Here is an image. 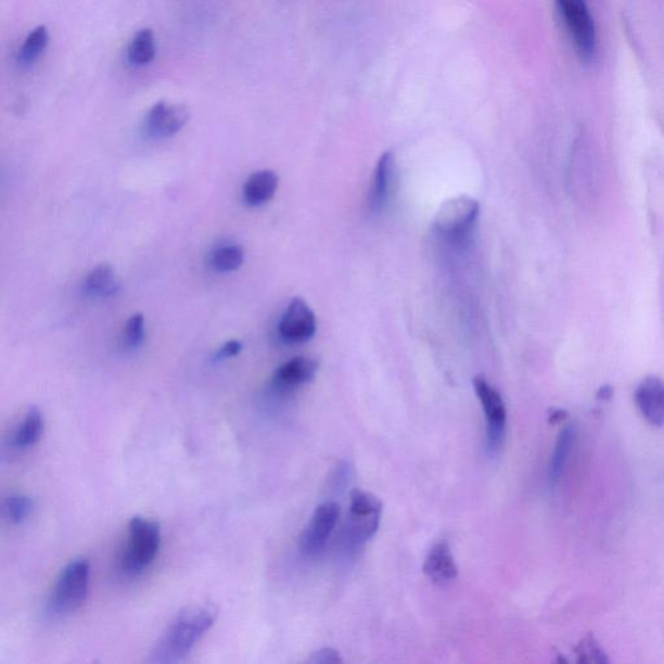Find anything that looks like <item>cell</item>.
<instances>
[{
	"label": "cell",
	"instance_id": "cell-13",
	"mask_svg": "<svg viewBox=\"0 0 664 664\" xmlns=\"http://www.w3.org/2000/svg\"><path fill=\"white\" fill-rule=\"evenodd\" d=\"M423 573L437 586H447L458 576V567L447 542L443 541L430 550L424 561Z\"/></svg>",
	"mask_w": 664,
	"mask_h": 664
},
{
	"label": "cell",
	"instance_id": "cell-19",
	"mask_svg": "<svg viewBox=\"0 0 664 664\" xmlns=\"http://www.w3.org/2000/svg\"><path fill=\"white\" fill-rule=\"evenodd\" d=\"M244 250L239 244H224L212 252L209 264L218 273H232L244 263Z\"/></svg>",
	"mask_w": 664,
	"mask_h": 664
},
{
	"label": "cell",
	"instance_id": "cell-21",
	"mask_svg": "<svg viewBox=\"0 0 664 664\" xmlns=\"http://www.w3.org/2000/svg\"><path fill=\"white\" fill-rule=\"evenodd\" d=\"M574 443V430L573 427H566L562 431L560 436H558L556 448L552 456V461H550L549 475L550 481L557 483L560 481V477L563 474L564 467H566V462L569 460V455L571 447H573Z\"/></svg>",
	"mask_w": 664,
	"mask_h": 664
},
{
	"label": "cell",
	"instance_id": "cell-16",
	"mask_svg": "<svg viewBox=\"0 0 664 664\" xmlns=\"http://www.w3.org/2000/svg\"><path fill=\"white\" fill-rule=\"evenodd\" d=\"M122 288L123 284L116 270L108 264H101L92 268L84 281L85 294L97 298L116 296Z\"/></svg>",
	"mask_w": 664,
	"mask_h": 664
},
{
	"label": "cell",
	"instance_id": "cell-4",
	"mask_svg": "<svg viewBox=\"0 0 664 664\" xmlns=\"http://www.w3.org/2000/svg\"><path fill=\"white\" fill-rule=\"evenodd\" d=\"M161 527L154 521L135 516L129 523V542L122 564L126 574H141L154 562L161 548Z\"/></svg>",
	"mask_w": 664,
	"mask_h": 664
},
{
	"label": "cell",
	"instance_id": "cell-14",
	"mask_svg": "<svg viewBox=\"0 0 664 664\" xmlns=\"http://www.w3.org/2000/svg\"><path fill=\"white\" fill-rule=\"evenodd\" d=\"M395 166V156L390 151L378 161L369 199L371 209L381 210L387 204L394 189Z\"/></svg>",
	"mask_w": 664,
	"mask_h": 664
},
{
	"label": "cell",
	"instance_id": "cell-24",
	"mask_svg": "<svg viewBox=\"0 0 664 664\" xmlns=\"http://www.w3.org/2000/svg\"><path fill=\"white\" fill-rule=\"evenodd\" d=\"M308 662L315 664H337L343 663V660L341 659V655H339L336 650L324 648L318 650L317 653L311 654L310 660Z\"/></svg>",
	"mask_w": 664,
	"mask_h": 664
},
{
	"label": "cell",
	"instance_id": "cell-17",
	"mask_svg": "<svg viewBox=\"0 0 664 664\" xmlns=\"http://www.w3.org/2000/svg\"><path fill=\"white\" fill-rule=\"evenodd\" d=\"M156 56L154 31L141 29L132 37L128 48V62L135 66L148 65Z\"/></svg>",
	"mask_w": 664,
	"mask_h": 664
},
{
	"label": "cell",
	"instance_id": "cell-7",
	"mask_svg": "<svg viewBox=\"0 0 664 664\" xmlns=\"http://www.w3.org/2000/svg\"><path fill=\"white\" fill-rule=\"evenodd\" d=\"M474 388L477 398L484 409L487 420V449L489 454H496L500 449L507 430L508 413L502 397L490 386L486 378L477 375L474 378Z\"/></svg>",
	"mask_w": 664,
	"mask_h": 664
},
{
	"label": "cell",
	"instance_id": "cell-18",
	"mask_svg": "<svg viewBox=\"0 0 664 664\" xmlns=\"http://www.w3.org/2000/svg\"><path fill=\"white\" fill-rule=\"evenodd\" d=\"M43 416L38 408H30L16 430L13 444L17 448H29L37 444L43 434Z\"/></svg>",
	"mask_w": 664,
	"mask_h": 664
},
{
	"label": "cell",
	"instance_id": "cell-3",
	"mask_svg": "<svg viewBox=\"0 0 664 664\" xmlns=\"http://www.w3.org/2000/svg\"><path fill=\"white\" fill-rule=\"evenodd\" d=\"M556 4L577 55L583 62L593 63L599 51V38L587 0H556Z\"/></svg>",
	"mask_w": 664,
	"mask_h": 664
},
{
	"label": "cell",
	"instance_id": "cell-11",
	"mask_svg": "<svg viewBox=\"0 0 664 664\" xmlns=\"http://www.w3.org/2000/svg\"><path fill=\"white\" fill-rule=\"evenodd\" d=\"M318 363L308 357H295L284 362L271 378V386L279 394H290L315 380Z\"/></svg>",
	"mask_w": 664,
	"mask_h": 664
},
{
	"label": "cell",
	"instance_id": "cell-5",
	"mask_svg": "<svg viewBox=\"0 0 664 664\" xmlns=\"http://www.w3.org/2000/svg\"><path fill=\"white\" fill-rule=\"evenodd\" d=\"M382 502L373 494L355 489L350 494L349 513L344 540L350 548L361 547L376 534L382 516Z\"/></svg>",
	"mask_w": 664,
	"mask_h": 664
},
{
	"label": "cell",
	"instance_id": "cell-25",
	"mask_svg": "<svg viewBox=\"0 0 664 664\" xmlns=\"http://www.w3.org/2000/svg\"><path fill=\"white\" fill-rule=\"evenodd\" d=\"M242 349V342L230 341L225 343L222 347L216 352L214 360L218 362L229 360V358L237 357L239 354H241Z\"/></svg>",
	"mask_w": 664,
	"mask_h": 664
},
{
	"label": "cell",
	"instance_id": "cell-10",
	"mask_svg": "<svg viewBox=\"0 0 664 664\" xmlns=\"http://www.w3.org/2000/svg\"><path fill=\"white\" fill-rule=\"evenodd\" d=\"M189 118L190 113L184 105L158 102L145 115V131L151 138H170L184 128Z\"/></svg>",
	"mask_w": 664,
	"mask_h": 664
},
{
	"label": "cell",
	"instance_id": "cell-2",
	"mask_svg": "<svg viewBox=\"0 0 664 664\" xmlns=\"http://www.w3.org/2000/svg\"><path fill=\"white\" fill-rule=\"evenodd\" d=\"M90 586V563L77 558L66 564L60 573L49 601L52 615H68L82 608L88 600Z\"/></svg>",
	"mask_w": 664,
	"mask_h": 664
},
{
	"label": "cell",
	"instance_id": "cell-1",
	"mask_svg": "<svg viewBox=\"0 0 664 664\" xmlns=\"http://www.w3.org/2000/svg\"><path fill=\"white\" fill-rule=\"evenodd\" d=\"M217 614V608L208 603L181 611L155 643L149 661L161 664L182 662L214 627Z\"/></svg>",
	"mask_w": 664,
	"mask_h": 664
},
{
	"label": "cell",
	"instance_id": "cell-6",
	"mask_svg": "<svg viewBox=\"0 0 664 664\" xmlns=\"http://www.w3.org/2000/svg\"><path fill=\"white\" fill-rule=\"evenodd\" d=\"M480 203L470 196H457L445 202L435 217V228L449 239H462L469 234L480 216Z\"/></svg>",
	"mask_w": 664,
	"mask_h": 664
},
{
	"label": "cell",
	"instance_id": "cell-22",
	"mask_svg": "<svg viewBox=\"0 0 664 664\" xmlns=\"http://www.w3.org/2000/svg\"><path fill=\"white\" fill-rule=\"evenodd\" d=\"M33 508H35V503H33L31 498L24 495L10 496L4 503L7 516L15 524H22L28 520Z\"/></svg>",
	"mask_w": 664,
	"mask_h": 664
},
{
	"label": "cell",
	"instance_id": "cell-20",
	"mask_svg": "<svg viewBox=\"0 0 664 664\" xmlns=\"http://www.w3.org/2000/svg\"><path fill=\"white\" fill-rule=\"evenodd\" d=\"M49 30L43 25L33 29L26 37L17 54V62L22 65H31L43 54L49 44Z\"/></svg>",
	"mask_w": 664,
	"mask_h": 664
},
{
	"label": "cell",
	"instance_id": "cell-23",
	"mask_svg": "<svg viewBox=\"0 0 664 664\" xmlns=\"http://www.w3.org/2000/svg\"><path fill=\"white\" fill-rule=\"evenodd\" d=\"M145 339L144 316L137 314L131 316L125 324L124 343L126 348L137 349L141 347Z\"/></svg>",
	"mask_w": 664,
	"mask_h": 664
},
{
	"label": "cell",
	"instance_id": "cell-15",
	"mask_svg": "<svg viewBox=\"0 0 664 664\" xmlns=\"http://www.w3.org/2000/svg\"><path fill=\"white\" fill-rule=\"evenodd\" d=\"M279 177L273 170H258L247 178L243 186V201L250 207H260L274 197Z\"/></svg>",
	"mask_w": 664,
	"mask_h": 664
},
{
	"label": "cell",
	"instance_id": "cell-9",
	"mask_svg": "<svg viewBox=\"0 0 664 664\" xmlns=\"http://www.w3.org/2000/svg\"><path fill=\"white\" fill-rule=\"evenodd\" d=\"M317 321L314 310L301 297H295L279 321L278 332L288 344H302L315 336Z\"/></svg>",
	"mask_w": 664,
	"mask_h": 664
},
{
	"label": "cell",
	"instance_id": "cell-12",
	"mask_svg": "<svg viewBox=\"0 0 664 664\" xmlns=\"http://www.w3.org/2000/svg\"><path fill=\"white\" fill-rule=\"evenodd\" d=\"M636 404L641 414L653 426L664 424V382L659 378H648L636 391Z\"/></svg>",
	"mask_w": 664,
	"mask_h": 664
},
{
	"label": "cell",
	"instance_id": "cell-8",
	"mask_svg": "<svg viewBox=\"0 0 664 664\" xmlns=\"http://www.w3.org/2000/svg\"><path fill=\"white\" fill-rule=\"evenodd\" d=\"M341 509L336 502L328 501L320 505L311 515L307 527L301 536L302 553L308 557L320 554L337 524Z\"/></svg>",
	"mask_w": 664,
	"mask_h": 664
}]
</instances>
